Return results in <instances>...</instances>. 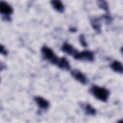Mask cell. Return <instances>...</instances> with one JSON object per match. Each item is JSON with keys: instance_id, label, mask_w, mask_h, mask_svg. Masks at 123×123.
<instances>
[{"instance_id": "1", "label": "cell", "mask_w": 123, "mask_h": 123, "mask_svg": "<svg viewBox=\"0 0 123 123\" xmlns=\"http://www.w3.org/2000/svg\"><path fill=\"white\" fill-rule=\"evenodd\" d=\"M90 92L97 99L103 102L107 101L110 94L107 89L95 85L91 87Z\"/></svg>"}, {"instance_id": "13", "label": "cell", "mask_w": 123, "mask_h": 123, "mask_svg": "<svg viewBox=\"0 0 123 123\" xmlns=\"http://www.w3.org/2000/svg\"><path fill=\"white\" fill-rule=\"evenodd\" d=\"M98 5L100 8L104 10L107 13L109 14V7L106 1L103 0H100L98 1Z\"/></svg>"}, {"instance_id": "5", "label": "cell", "mask_w": 123, "mask_h": 123, "mask_svg": "<svg viewBox=\"0 0 123 123\" xmlns=\"http://www.w3.org/2000/svg\"><path fill=\"white\" fill-rule=\"evenodd\" d=\"M0 11L1 13L9 18L10 15L13 12L12 7L6 2L2 1L0 2Z\"/></svg>"}, {"instance_id": "6", "label": "cell", "mask_w": 123, "mask_h": 123, "mask_svg": "<svg viewBox=\"0 0 123 123\" xmlns=\"http://www.w3.org/2000/svg\"><path fill=\"white\" fill-rule=\"evenodd\" d=\"M35 101L38 107L42 110H47L49 106V102L44 98L37 96L34 98Z\"/></svg>"}, {"instance_id": "11", "label": "cell", "mask_w": 123, "mask_h": 123, "mask_svg": "<svg viewBox=\"0 0 123 123\" xmlns=\"http://www.w3.org/2000/svg\"><path fill=\"white\" fill-rule=\"evenodd\" d=\"M51 3L53 8L59 12H62L64 11V6L60 0H53L51 1Z\"/></svg>"}, {"instance_id": "14", "label": "cell", "mask_w": 123, "mask_h": 123, "mask_svg": "<svg viewBox=\"0 0 123 123\" xmlns=\"http://www.w3.org/2000/svg\"><path fill=\"white\" fill-rule=\"evenodd\" d=\"M79 41L83 47H86L87 46V43L85 40V38L83 35H81L79 36Z\"/></svg>"}, {"instance_id": "16", "label": "cell", "mask_w": 123, "mask_h": 123, "mask_svg": "<svg viewBox=\"0 0 123 123\" xmlns=\"http://www.w3.org/2000/svg\"><path fill=\"white\" fill-rule=\"evenodd\" d=\"M0 52L4 55H6L7 54V50L5 49L4 47H3L2 45H1L0 46Z\"/></svg>"}, {"instance_id": "9", "label": "cell", "mask_w": 123, "mask_h": 123, "mask_svg": "<svg viewBox=\"0 0 123 123\" xmlns=\"http://www.w3.org/2000/svg\"><path fill=\"white\" fill-rule=\"evenodd\" d=\"M90 23L92 27L98 33L101 32V25L100 24V20L97 17H93L90 19Z\"/></svg>"}, {"instance_id": "7", "label": "cell", "mask_w": 123, "mask_h": 123, "mask_svg": "<svg viewBox=\"0 0 123 123\" xmlns=\"http://www.w3.org/2000/svg\"><path fill=\"white\" fill-rule=\"evenodd\" d=\"M56 65H57L59 68L65 71L69 70L71 68L68 61L65 57L59 58Z\"/></svg>"}, {"instance_id": "10", "label": "cell", "mask_w": 123, "mask_h": 123, "mask_svg": "<svg viewBox=\"0 0 123 123\" xmlns=\"http://www.w3.org/2000/svg\"><path fill=\"white\" fill-rule=\"evenodd\" d=\"M111 69L115 72L122 74L123 71V65L122 63L118 61H114L110 65Z\"/></svg>"}, {"instance_id": "8", "label": "cell", "mask_w": 123, "mask_h": 123, "mask_svg": "<svg viewBox=\"0 0 123 123\" xmlns=\"http://www.w3.org/2000/svg\"><path fill=\"white\" fill-rule=\"evenodd\" d=\"M62 50L64 53L68 55H73V56L78 52L73 46L67 43H64L62 45Z\"/></svg>"}, {"instance_id": "12", "label": "cell", "mask_w": 123, "mask_h": 123, "mask_svg": "<svg viewBox=\"0 0 123 123\" xmlns=\"http://www.w3.org/2000/svg\"><path fill=\"white\" fill-rule=\"evenodd\" d=\"M84 111L86 113L89 115H94L96 113V110L89 104L85 105L84 107Z\"/></svg>"}, {"instance_id": "3", "label": "cell", "mask_w": 123, "mask_h": 123, "mask_svg": "<svg viewBox=\"0 0 123 123\" xmlns=\"http://www.w3.org/2000/svg\"><path fill=\"white\" fill-rule=\"evenodd\" d=\"M75 59L87 62H93L94 60V55L93 52L88 50H84L81 52H77L74 56Z\"/></svg>"}, {"instance_id": "15", "label": "cell", "mask_w": 123, "mask_h": 123, "mask_svg": "<svg viewBox=\"0 0 123 123\" xmlns=\"http://www.w3.org/2000/svg\"><path fill=\"white\" fill-rule=\"evenodd\" d=\"M102 17L107 23H111V18L109 14H105V15H103Z\"/></svg>"}, {"instance_id": "2", "label": "cell", "mask_w": 123, "mask_h": 123, "mask_svg": "<svg viewBox=\"0 0 123 123\" xmlns=\"http://www.w3.org/2000/svg\"><path fill=\"white\" fill-rule=\"evenodd\" d=\"M41 53L43 58L53 64H56L59 58L53 50L47 46H43L41 49Z\"/></svg>"}, {"instance_id": "4", "label": "cell", "mask_w": 123, "mask_h": 123, "mask_svg": "<svg viewBox=\"0 0 123 123\" xmlns=\"http://www.w3.org/2000/svg\"><path fill=\"white\" fill-rule=\"evenodd\" d=\"M72 76L78 82L83 85H86L88 83V79L86 76L78 70H73L71 71Z\"/></svg>"}]
</instances>
